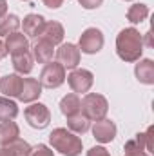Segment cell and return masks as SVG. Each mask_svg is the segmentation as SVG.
Listing matches in <instances>:
<instances>
[{
  "label": "cell",
  "instance_id": "4",
  "mask_svg": "<svg viewBox=\"0 0 154 156\" xmlns=\"http://www.w3.org/2000/svg\"><path fill=\"white\" fill-rule=\"evenodd\" d=\"M40 85L42 87H47V89H54V87H60L64 82H65V69L56 64V62H49L42 73H40Z\"/></svg>",
  "mask_w": 154,
  "mask_h": 156
},
{
  "label": "cell",
  "instance_id": "1",
  "mask_svg": "<svg viewBox=\"0 0 154 156\" xmlns=\"http://www.w3.org/2000/svg\"><path fill=\"white\" fill-rule=\"evenodd\" d=\"M116 53L125 62L140 60V56L143 53V38H142L140 31L134 27H127V29L120 31V35L116 37Z\"/></svg>",
  "mask_w": 154,
  "mask_h": 156
},
{
  "label": "cell",
  "instance_id": "33",
  "mask_svg": "<svg viewBox=\"0 0 154 156\" xmlns=\"http://www.w3.org/2000/svg\"><path fill=\"white\" fill-rule=\"evenodd\" d=\"M147 45H149V47H152L154 44H152V33H151V31H147Z\"/></svg>",
  "mask_w": 154,
  "mask_h": 156
},
{
  "label": "cell",
  "instance_id": "22",
  "mask_svg": "<svg viewBox=\"0 0 154 156\" xmlns=\"http://www.w3.org/2000/svg\"><path fill=\"white\" fill-rule=\"evenodd\" d=\"M147 16H149V7H147L145 4H134V5H131L129 11H127V20L132 22V24L143 22Z\"/></svg>",
  "mask_w": 154,
  "mask_h": 156
},
{
  "label": "cell",
  "instance_id": "25",
  "mask_svg": "<svg viewBox=\"0 0 154 156\" xmlns=\"http://www.w3.org/2000/svg\"><path fill=\"white\" fill-rule=\"evenodd\" d=\"M125 156H149V154H147V151L136 142V138H132V140H129V142L125 144Z\"/></svg>",
  "mask_w": 154,
  "mask_h": 156
},
{
  "label": "cell",
  "instance_id": "6",
  "mask_svg": "<svg viewBox=\"0 0 154 156\" xmlns=\"http://www.w3.org/2000/svg\"><path fill=\"white\" fill-rule=\"evenodd\" d=\"M24 116L27 123L35 129H45L51 122V113L44 104H33L24 111Z\"/></svg>",
  "mask_w": 154,
  "mask_h": 156
},
{
  "label": "cell",
  "instance_id": "9",
  "mask_svg": "<svg viewBox=\"0 0 154 156\" xmlns=\"http://www.w3.org/2000/svg\"><path fill=\"white\" fill-rule=\"evenodd\" d=\"M93 136L96 138V142L100 144H109L113 142L116 136V125L114 122L111 120H98L94 122V127H93Z\"/></svg>",
  "mask_w": 154,
  "mask_h": 156
},
{
  "label": "cell",
  "instance_id": "17",
  "mask_svg": "<svg viewBox=\"0 0 154 156\" xmlns=\"http://www.w3.org/2000/svg\"><path fill=\"white\" fill-rule=\"evenodd\" d=\"M18 134H20V129L15 122H11V120L2 122L0 123V147L9 145L13 140L18 138Z\"/></svg>",
  "mask_w": 154,
  "mask_h": 156
},
{
  "label": "cell",
  "instance_id": "31",
  "mask_svg": "<svg viewBox=\"0 0 154 156\" xmlns=\"http://www.w3.org/2000/svg\"><path fill=\"white\" fill-rule=\"evenodd\" d=\"M0 156H15L7 147H0Z\"/></svg>",
  "mask_w": 154,
  "mask_h": 156
},
{
  "label": "cell",
  "instance_id": "11",
  "mask_svg": "<svg viewBox=\"0 0 154 156\" xmlns=\"http://www.w3.org/2000/svg\"><path fill=\"white\" fill-rule=\"evenodd\" d=\"M5 51L9 55H16V53H24L29 49V38L24 33H11L7 35V38L4 42Z\"/></svg>",
  "mask_w": 154,
  "mask_h": 156
},
{
  "label": "cell",
  "instance_id": "15",
  "mask_svg": "<svg viewBox=\"0 0 154 156\" xmlns=\"http://www.w3.org/2000/svg\"><path fill=\"white\" fill-rule=\"evenodd\" d=\"M20 87H22V78L18 75H5L0 78V93H4L7 98H13V96L18 98Z\"/></svg>",
  "mask_w": 154,
  "mask_h": 156
},
{
  "label": "cell",
  "instance_id": "13",
  "mask_svg": "<svg viewBox=\"0 0 154 156\" xmlns=\"http://www.w3.org/2000/svg\"><path fill=\"white\" fill-rule=\"evenodd\" d=\"M11 60H13V67L16 73L20 75H29L33 71V66H35V58L29 51H24V53H16V55H11Z\"/></svg>",
  "mask_w": 154,
  "mask_h": 156
},
{
  "label": "cell",
  "instance_id": "18",
  "mask_svg": "<svg viewBox=\"0 0 154 156\" xmlns=\"http://www.w3.org/2000/svg\"><path fill=\"white\" fill-rule=\"evenodd\" d=\"M134 73H136V78H138L142 83H147V85L154 83V62L151 58L142 60L140 64H136Z\"/></svg>",
  "mask_w": 154,
  "mask_h": 156
},
{
  "label": "cell",
  "instance_id": "8",
  "mask_svg": "<svg viewBox=\"0 0 154 156\" xmlns=\"http://www.w3.org/2000/svg\"><path fill=\"white\" fill-rule=\"evenodd\" d=\"M67 82H69V87H71L75 93H87V91L93 87L94 76H93V73L87 71V69H75V71L67 76Z\"/></svg>",
  "mask_w": 154,
  "mask_h": 156
},
{
  "label": "cell",
  "instance_id": "14",
  "mask_svg": "<svg viewBox=\"0 0 154 156\" xmlns=\"http://www.w3.org/2000/svg\"><path fill=\"white\" fill-rule=\"evenodd\" d=\"M44 18L37 15V13H31L24 18V35H27V38H40L42 35V29H44Z\"/></svg>",
  "mask_w": 154,
  "mask_h": 156
},
{
  "label": "cell",
  "instance_id": "5",
  "mask_svg": "<svg viewBox=\"0 0 154 156\" xmlns=\"http://www.w3.org/2000/svg\"><path fill=\"white\" fill-rule=\"evenodd\" d=\"M103 47V35L100 29L96 27H89L82 33L80 37V44H78V49L85 55H94L98 53L100 49Z\"/></svg>",
  "mask_w": 154,
  "mask_h": 156
},
{
  "label": "cell",
  "instance_id": "28",
  "mask_svg": "<svg viewBox=\"0 0 154 156\" xmlns=\"http://www.w3.org/2000/svg\"><path fill=\"white\" fill-rule=\"evenodd\" d=\"M87 156H111L109 154V151L105 149V147H93V149H89L87 151Z\"/></svg>",
  "mask_w": 154,
  "mask_h": 156
},
{
  "label": "cell",
  "instance_id": "3",
  "mask_svg": "<svg viewBox=\"0 0 154 156\" xmlns=\"http://www.w3.org/2000/svg\"><path fill=\"white\" fill-rule=\"evenodd\" d=\"M80 111H82V115H85L89 120L98 122V120H103L105 118L107 111H109V104H107L105 96L96 94V93H89L82 100Z\"/></svg>",
  "mask_w": 154,
  "mask_h": 156
},
{
  "label": "cell",
  "instance_id": "2",
  "mask_svg": "<svg viewBox=\"0 0 154 156\" xmlns=\"http://www.w3.org/2000/svg\"><path fill=\"white\" fill-rule=\"evenodd\" d=\"M49 142H51V145L56 151H60L62 154H65V156H78L82 153V147H83L82 140L78 138L76 134L67 131V129H64V127L54 129L49 134Z\"/></svg>",
  "mask_w": 154,
  "mask_h": 156
},
{
  "label": "cell",
  "instance_id": "16",
  "mask_svg": "<svg viewBox=\"0 0 154 156\" xmlns=\"http://www.w3.org/2000/svg\"><path fill=\"white\" fill-rule=\"evenodd\" d=\"M53 55H54L53 44H49L47 40L38 38L37 44L33 45V58H35L38 64H49V62L53 60Z\"/></svg>",
  "mask_w": 154,
  "mask_h": 156
},
{
  "label": "cell",
  "instance_id": "21",
  "mask_svg": "<svg viewBox=\"0 0 154 156\" xmlns=\"http://www.w3.org/2000/svg\"><path fill=\"white\" fill-rule=\"evenodd\" d=\"M20 27V20L16 15H4L0 18V37H7L11 33H16Z\"/></svg>",
  "mask_w": 154,
  "mask_h": 156
},
{
  "label": "cell",
  "instance_id": "12",
  "mask_svg": "<svg viewBox=\"0 0 154 156\" xmlns=\"http://www.w3.org/2000/svg\"><path fill=\"white\" fill-rule=\"evenodd\" d=\"M64 27H62V24L60 22H45L44 24V29H42V35H40V38L47 40L49 44H53V45H56V44H62V40H64Z\"/></svg>",
  "mask_w": 154,
  "mask_h": 156
},
{
  "label": "cell",
  "instance_id": "20",
  "mask_svg": "<svg viewBox=\"0 0 154 156\" xmlns=\"http://www.w3.org/2000/svg\"><path fill=\"white\" fill-rule=\"evenodd\" d=\"M80 105H82L80 98L73 93V94H67V96L62 98V102H60V111H62L64 116H73V115L80 113Z\"/></svg>",
  "mask_w": 154,
  "mask_h": 156
},
{
  "label": "cell",
  "instance_id": "19",
  "mask_svg": "<svg viewBox=\"0 0 154 156\" xmlns=\"http://www.w3.org/2000/svg\"><path fill=\"white\" fill-rule=\"evenodd\" d=\"M89 125H91V120L85 116V115H82V113H76V115H73V116H67V127H69V131L75 133V134H83V133H87V131H89Z\"/></svg>",
  "mask_w": 154,
  "mask_h": 156
},
{
  "label": "cell",
  "instance_id": "23",
  "mask_svg": "<svg viewBox=\"0 0 154 156\" xmlns=\"http://www.w3.org/2000/svg\"><path fill=\"white\" fill-rule=\"evenodd\" d=\"M18 115V107L13 100L5 98V96H0V120L5 122V120H13V118Z\"/></svg>",
  "mask_w": 154,
  "mask_h": 156
},
{
  "label": "cell",
  "instance_id": "10",
  "mask_svg": "<svg viewBox=\"0 0 154 156\" xmlns=\"http://www.w3.org/2000/svg\"><path fill=\"white\" fill-rule=\"evenodd\" d=\"M42 94V85L37 78H22V87L18 93V100L20 102H35Z\"/></svg>",
  "mask_w": 154,
  "mask_h": 156
},
{
  "label": "cell",
  "instance_id": "30",
  "mask_svg": "<svg viewBox=\"0 0 154 156\" xmlns=\"http://www.w3.org/2000/svg\"><path fill=\"white\" fill-rule=\"evenodd\" d=\"M7 13V2L5 0H0V18Z\"/></svg>",
  "mask_w": 154,
  "mask_h": 156
},
{
  "label": "cell",
  "instance_id": "27",
  "mask_svg": "<svg viewBox=\"0 0 154 156\" xmlns=\"http://www.w3.org/2000/svg\"><path fill=\"white\" fill-rule=\"evenodd\" d=\"M78 2H80L82 7H85V9H96V7L102 5L103 0H78Z\"/></svg>",
  "mask_w": 154,
  "mask_h": 156
},
{
  "label": "cell",
  "instance_id": "7",
  "mask_svg": "<svg viewBox=\"0 0 154 156\" xmlns=\"http://www.w3.org/2000/svg\"><path fill=\"white\" fill-rule=\"evenodd\" d=\"M56 58L64 69H75L80 64V49L75 44H62L56 51Z\"/></svg>",
  "mask_w": 154,
  "mask_h": 156
},
{
  "label": "cell",
  "instance_id": "24",
  "mask_svg": "<svg viewBox=\"0 0 154 156\" xmlns=\"http://www.w3.org/2000/svg\"><path fill=\"white\" fill-rule=\"evenodd\" d=\"M11 153L15 156H29L31 154V145L27 144V142H24V140H20V138H16V140H13L9 145H5Z\"/></svg>",
  "mask_w": 154,
  "mask_h": 156
},
{
  "label": "cell",
  "instance_id": "32",
  "mask_svg": "<svg viewBox=\"0 0 154 156\" xmlns=\"http://www.w3.org/2000/svg\"><path fill=\"white\" fill-rule=\"evenodd\" d=\"M5 55H7V51H5V45H4V42L0 40V60H2Z\"/></svg>",
  "mask_w": 154,
  "mask_h": 156
},
{
  "label": "cell",
  "instance_id": "26",
  "mask_svg": "<svg viewBox=\"0 0 154 156\" xmlns=\"http://www.w3.org/2000/svg\"><path fill=\"white\" fill-rule=\"evenodd\" d=\"M29 156H54V154H53V151H51L47 145L40 144V145H37V147L31 149V154Z\"/></svg>",
  "mask_w": 154,
  "mask_h": 156
},
{
  "label": "cell",
  "instance_id": "29",
  "mask_svg": "<svg viewBox=\"0 0 154 156\" xmlns=\"http://www.w3.org/2000/svg\"><path fill=\"white\" fill-rule=\"evenodd\" d=\"M47 7H51V9H58L62 4H64V0H42Z\"/></svg>",
  "mask_w": 154,
  "mask_h": 156
}]
</instances>
